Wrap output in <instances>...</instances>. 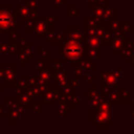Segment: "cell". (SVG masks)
Returning a JSON list of instances; mask_svg holds the SVG:
<instances>
[{
    "label": "cell",
    "instance_id": "1",
    "mask_svg": "<svg viewBox=\"0 0 134 134\" xmlns=\"http://www.w3.org/2000/svg\"><path fill=\"white\" fill-rule=\"evenodd\" d=\"M65 53L69 58H75V57H78L79 54H80V46L74 44V42H72V44H69L68 46L66 47Z\"/></svg>",
    "mask_w": 134,
    "mask_h": 134
}]
</instances>
